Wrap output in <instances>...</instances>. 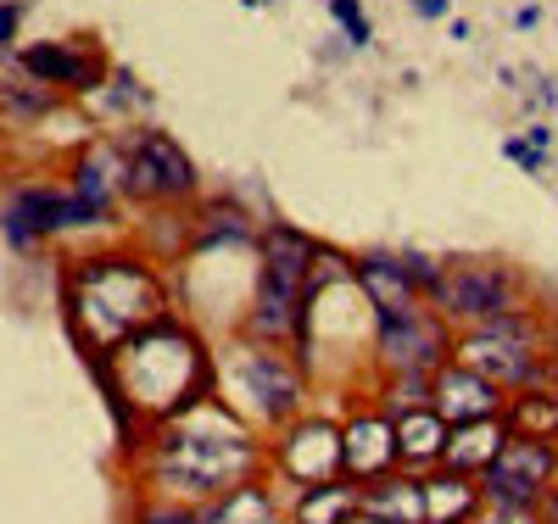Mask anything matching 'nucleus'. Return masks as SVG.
Instances as JSON below:
<instances>
[{"label":"nucleus","mask_w":558,"mask_h":524,"mask_svg":"<svg viewBox=\"0 0 558 524\" xmlns=\"http://www.w3.org/2000/svg\"><path fill=\"white\" fill-rule=\"evenodd\" d=\"M324 7H330V17L341 23L347 45H357V51H363V45L375 39V34H368V17H363V7H357V0H324Z\"/></svg>","instance_id":"obj_25"},{"label":"nucleus","mask_w":558,"mask_h":524,"mask_svg":"<svg viewBox=\"0 0 558 524\" xmlns=\"http://www.w3.org/2000/svg\"><path fill=\"white\" fill-rule=\"evenodd\" d=\"M257 441L252 430L223 413L218 402H191L173 413V424L157 441V486L173 497H218L252 480Z\"/></svg>","instance_id":"obj_1"},{"label":"nucleus","mask_w":558,"mask_h":524,"mask_svg":"<svg viewBox=\"0 0 558 524\" xmlns=\"http://www.w3.org/2000/svg\"><path fill=\"white\" fill-rule=\"evenodd\" d=\"M553 480V447L542 436H520V441H502L497 458L486 463V497L497 508H514L525 513Z\"/></svg>","instance_id":"obj_8"},{"label":"nucleus","mask_w":558,"mask_h":524,"mask_svg":"<svg viewBox=\"0 0 558 524\" xmlns=\"http://www.w3.org/2000/svg\"><path fill=\"white\" fill-rule=\"evenodd\" d=\"M391 430H397V458H408V463H430L447 452V424L436 407H413V418L391 424Z\"/></svg>","instance_id":"obj_20"},{"label":"nucleus","mask_w":558,"mask_h":524,"mask_svg":"<svg viewBox=\"0 0 558 524\" xmlns=\"http://www.w3.org/2000/svg\"><path fill=\"white\" fill-rule=\"evenodd\" d=\"M17 62H23L39 84H51V89L62 84V89H78V95H84V89H96V84H101V73H107L96 57L68 51V45H28V51H23Z\"/></svg>","instance_id":"obj_16"},{"label":"nucleus","mask_w":558,"mask_h":524,"mask_svg":"<svg viewBox=\"0 0 558 524\" xmlns=\"http://www.w3.org/2000/svg\"><path fill=\"white\" fill-rule=\"evenodd\" d=\"M157 318H162L157 279L129 257H89L68 284V324L84 346L118 352Z\"/></svg>","instance_id":"obj_2"},{"label":"nucleus","mask_w":558,"mask_h":524,"mask_svg":"<svg viewBox=\"0 0 558 524\" xmlns=\"http://www.w3.org/2000/svg\"><path fill=\"white\" fill-rule=\"evenodd\" d=\"M470 508H475V491L470 486H458V480H430L425 486V519L430 524H458Z\"/></svg>","instance_id":"obj_24"},{"label":"nucleus","mask_w":558,"mask_h":524,"mask_svg":"<svg viewBox=\"0 0 558 524\" xmlns=\"http://www.w3.org/2000/svg\"><path fill=\"white\" fill-rule=\"evenodd\" d=\"M502 447V424L497 418H481V424H458V430L447 436V463L452 468H486Z\"/></svg>","instance_id":"obj_21"},{"label":"nucleus","mask_w":558,"mask_h":524,"mask_svg":"<svg viewBox=\"0 0 558 524\" xmlns=\"http://www.w3.org/2000/svg\"><path fill=\"white\" fill-rule=\"evenodd\" d=\"M531 139H536V146H547V129H531ZM502 157H514L520 168H536V162H542L525 139H502Z\"/></svg>","instance_id":"obj_27"},{"label":"nucleus","mask_w":558,"mask_h":524,"mask_svg":"<svg viewBox=\"0 0 558 524\" xmlns=\"http://www.w3.org/2000/svg\"><path fill=\"white\" fill-rule=\"evenodd\" d=\"M207 524H279V513H274V497L263 491V486H235V491H223L218 502H213V513H207Z\"/></svg>","instance_id":"obj_22"},{"label":"nucleus","mask_w":558,"mask_h":524,"mask_svg":"<svg viewBox=\"0 0 558 524\" xmlns=\"http://www.w3.org/2000/svg\"><path fill=\"white\" fill-rule=\"evenodd\" d=\"M313 263H318V241L291 223H274L263 234V273H257V313H252V329L268 341L291 336L302 329V313H307V284H313Z\"/></svg>","instance_id":"obj_4"},{"label":"nucleus","mask_w":558,"mask_h":524,"mask_svg":"<svg viewBox=\"0 0 558 524\" xmlns=\"http://www.w3.org/2000/svg\"><path fill=\"white\" fill-rule=\"evenodd\" d=\"M51 107H57V89L39 84L12 51H0V112H7L12 123H28V118L51 112Z\"/></svg>","instance_id":"obj_17"},{"label":"nucleus","mask_w":558,"mask_h":524,"mask_svg":"<svg viewBox=\"0 0 558 524\" xmlns=\"http://www.w3.org/2000/svg\"><path fill=\"white\" fill-rule=\"evenodd\" d=\"M341 463H347V452H341V430H336V424H302L296 436L279 441V474L296 480L302 491L330 486V474Z\"/></svg>","instance_id":"obj_10"},{"label":"nucleus","mask_w":558,"mask_h":524,"mask_svg":"<svg viewBox=\"0 0 558 524\" xmlns=\"http://www.w3.org/2000/svg\"><path fill=\"white\" fill-rule=\"evenodd\" d=\"M375 336H380V352L397 374H436L447 368V329L425 313H397V318H375Z\"/></svg>","instance_id":"obj_9"},{"label":"nucleus","mask_w":558,"mask_h":524,"mask_svg":"<svg viewBox=\"0 0 558 524\" xmlns=\"http://www.w3.org/2000/svg\"><path fill=\"white\" fill-rule=\"evenodd\" d=\"M23 0H7V7H0V51H12V39H17V23H23Z\"/></svg>","instance_id":"obj_28"},{"label":"nucleus","mask_w":558,"mask_h":524,"mask_svg":"<svg viewBox=\"0 0 558 524\" xmlns=\"http://www.w3.org/2000/svg\"><path fill=\"white\" fill-rule=\"evenodd\" d=\"M112 374H118V397H129L140 413H184L191 402H202L191 391L207 379V357L191 329L157 318L112 352Z\"/></svg>","instance_id":"obj_3"},{"label":"nucleus","mask_w":558,"mask_h":524,"mask_svg":"<svg viewBox=\"0 0 558 524\" xmlns=\"http://www.w3.org/2000/svg\"><path fill=\"white\" fill-rule=\"evenodd\" d=\"M430 402L441 413V424H481L497 413V386H486V379L475 368H436V386H430Z\"/></svg>","instance_id":"obj_15"},{"label":"nucleus","mask_w":558,"mask_h":524,"mask_svg":"<svg viewBox=\"0 0 558 524\" xmlns=\"http://www.w3.org/2000/svg\"><path fill=\"white\" fill-rule=\"evenodd\" d=\"M123 184V162L112 151H84L68 184V207H62V229H89L112 212V190Z\"/></svg>","instance_id":"obj_11"},{"label":"nucleus","mask_w":558,"mask_h":524,"mask_svg":"<svg viewBox=\"0 0 558 524\" xmlns=\"http://www.w3.org/2000/svg\"><path fill=\"white\" fill-rule=\"evenodd\" d=\"M408 7H413L418 17H430V23H436V17H447V0H408Z\"/></svg>","instance_id":"obj_29"},{"label":"nucleus","mask_w":558,"mask_h":524,"mask_svg":"<svg viewBox=\"0 0 558 524\" xmlns=\"http://www.w3.org/2000/svg\"><path fill=\"white\" fill-rule=\"evenodd\" d=\"M62 207H68V190H57V184H23L17 196L7 202L0 234H7L17 252H28V246L45 241V234H62Z\"/></svg>","instance_id":"obj_12"},{"label":"nucleus","mask_w":558,"mask_h":524,"mask_svg":"<svg viewBox=\"0 0 558 524\" xmlns=\"http://www.w3.org/2000/svg\"><path fill=\"white\" fill-rule=\"evenodd\" d=\"M341 452H347V468L380 474L397 458V430H391L386 418H357L352 430H341Z\"/></svg>","instance_id":"obj_18"},{"label":"nucleus","mask_w":558,"mask_h":524,"mask_svg":"<svg viewBox=\"0 0 558 524\" xmlns=\"http://www.w3.org/2000/svg\"><path fill=\"white\" fill-rule=\"evenodd\" d=\"M497 524H525V519H520L514 508H502V519H497Z\"/></svg>","instance_id":"obj_30"},{"label":"nucleus","mask_w":558,"mask_h":524,"mask_svg":"<svg viewBox=\"0 0 558 524\" xmlns=\"http://www.w3.org/2000/svg\"><path fill=\"white\" fill-rule=\"evenodd\" d=\"M140 524H207V519L191 513V508H179V502H168V508H146V513H140Z\"/></svg>","instance_id":"obj_26"},{"label":"nucleus","mask_w":558,"mask_h":524,"mask_svg":"<svg viewBox=\"0 0 558 524\" xmlns=\"http://www.w3.org/2000/svg\"><path fill=\"white\" fill-rule=\"evenodd\" d=\"M447 318H470V324H486V318H502L514 313V273L497 268V263H458V268H436L430 291H425Z\"/></svg>","instance_id":"obj_7"},{"label":"nucleus","mask_w":558,"mask_h":524,"mask_svg":"<svg viewBox=\"0 0 558 524\" xmlns=\"http://www.w3.org/2000/svg\"><path fill=\"white\" fill-rule=\"evenodd\" d=\"M241 386H246V397H257V413L263 418H291L296 402H302L296 368L279 357V352H246L241 357Z\"/></svg>","instance_id":"obj_13"},{"label":"nucleus","mask_w":558,"mask_h":524,"mask_svg":"<svg viewBox=\"0 0 558 524\" xmlns=\"http://www.w3.org/2000/svg\"><path fill=\"white\" fill-rule=\"evenodd\" d=\"M553 352H558V329H553Z\"/></svg>","instance_id":"obj_32"},{"label":"nucleus","mask_w":558,"mask_h":524,"mask_svg":"<svg viewBox=\"0 0 558 524\" xmlns=\"http://www.w3.org/2000/svg\"><path fill=\"white\" fill-rule=\"evenodd\" d=\"M357 284L375 318H397V313H413L418 307V284L408 273V257H391V252H368L357 257Z\"/></svg>","instance_id":"obj_14"},{"label":"nucleus","mask_w":558,"mask_h":524,"mask_svg":"<svg viewBox=\"0 0 558 524\" xmlns=\"http://www.w3.org/2000/svg\"><path fill=\"white\" fill-rule=\"evenodd\" d=\"M347 524H380V519H368V513H363V519H347Z\"/></svg>","instance_id":"obj_31"},{"label":"nucleus","mask_w":558,"mask_h":524,"mask_svg":"<svg viewBox=\"0 0 558 524\" xmlns=\"http://www.w3.org/2000/svg\"><path fill=\"white\" fill-rule=\"evenodd\" d=\"M357 513L380 519V524H430L425 519V486H413V480H380L368 497H357Z\"/></svg>","instance_id":"obj_19"},{"label":"nucleus","mask_w":558,"mask_h":524,"mask_svg":"<svg viewBox=\"0 0 558 524\" xmlns=\"http://www.w3.org/2000/svg\"><path fill=\"white\" fill-rule=\"evenodd\" d=\"M357 513V491L352 486H313L296 502V524H347Z\"/></svg>","instance_id":"obj_23"},{"label":"nucleus","mask_w":558,"mask_h":524,"mask_svg":"<svg viewBox=\"0 0 558 524\" xmlns=\"http://www.w3.org/2000/svg\"><path fill=\"white\" fill-rule=\"evenodd\" d=\"M553 524H558V513H553Z\"/></svg>","instance_id":"obj_33"},{"label":"nucleus","mask_w":558,"mask_h":524,"mask_svg":"<svg viewBox=\"0 0 558 524\" xmlns=\"http://www.w3.org/2000/svg\"><path fill=\"white\" fill-rule=\"evenodd\" d=\"M123 184L146 202H184L196 190V162L162 129H140L123 157Z\"/></svg>","instance_id":"obj_6"},{"label":"nucleus","mask_w":558,"mask_h":524,"mask_svg":"<svg viewBox=\"0 0 558 524\" xmlns=\"http://www.w3.org/2000/svg\"><path fill=\"white\" fill-rule=\"evenodd\" d=\"M536 329L520 318V313H502V318H486L470 341L458 346V363L475 368L486 386H525L536 374Z\"/></svg>","instance_id":"obj_5"}]
</instances>
